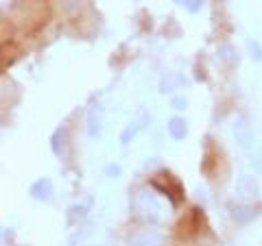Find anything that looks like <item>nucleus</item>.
I'll return each mask as SVG.
<instances>
[{"label": "nucleus", "mask_w": 262, "mask_h": 246, "mask_svg": "<svg viewBox=\"0 0 262 246\" xmlns=\"http://www.w3.org/2000/svg\"><path fill=\"white\" fill-rule=\"evenodd\" d=\"M238 192L243 196H258V183L251 177H243L238 181Z\"/></svg>", "instance_id": "f257e3e1"}, {"label": "nucleus", "mask_w": 262, "mask_h": 246, "mask_svg": "<svg viewBox=\"0 0 262 246\" xmlns=\"http://www.w3.org/2000/svg\"><path fill=\"white\" fill-rule=\"evenodd\" d=\"M170 133H173L175 137H184V135H186V127H184V122L175 118L173 122H170Z\"/></svg>", "instance_id": "f03ea898"}]
</instances>
